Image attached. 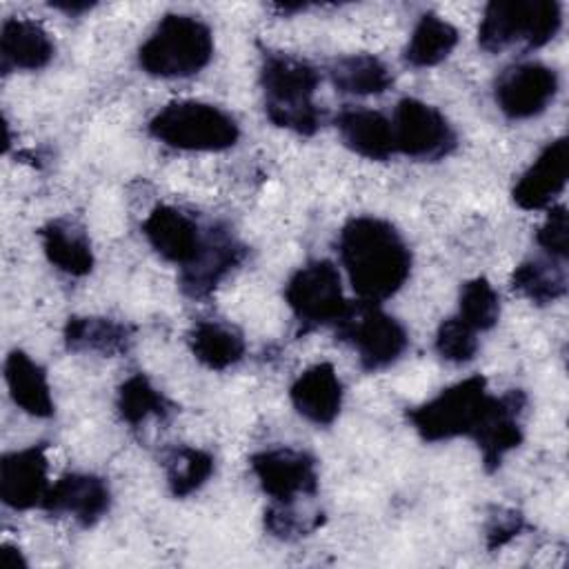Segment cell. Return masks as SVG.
Instances as JSON below:
<instances>
[{"label": "cell", "instance_id": "4", "mask_svg": "<svg viewBox=\"0 0 569 569\" xmlns=\"http://www.w3.org/2000/svg\"><path fill=\"white\" fill-rule=\"evenodd\" d=\"M562 27V7L556 0H493L485 7L478 44L489 53L509 47H545Z\"/></svg>", "mask_w": 569, "mask_h": 569}, {"label": "cell", "instance_id": "3", "mask_svg": "<svg viewBox=\"0 0 569 569\" xmlns=\"http://www.w3.org/2000/svg\"><path fill=\"white\" fill-rule=\"evenodd\" d=\"M213 56L207 22L187 13H167L138 49V64L153 78H189Z\"/></svg>", "mask_w": 569, "mask_h": 569}, {"label": "cell", "instance_id": "19", "mask_svg": "<svg viewBox=\"0 0 569 569\" xmlns=\"http://www.w3.org/2000/svg\"><path fill=\"white\" fill-rule=\"evenodd\" d=\"M53 40L42 24L27 18H9L0 31V67L4 73L38 71L53 58Z\"/></svg>", "mask_w": 569, "mask_h": 569}, {"label": "cell", "instance_id": "34", "mask_svg": "<svg viewBox=\"0 0 569 569\" xmlns=\"http://www.w3.org/2000/svg\"><path fill=\"white\" fill-rule=\"evenodd\" d=\"M51 7L62 9V11H67V13H80V11L91 9L93 4H91V2H51Z\"/></svg>", "mask_w": 569, "mask_h": 569}, {"label": "cell", "instance_id": "23", "mask_svg": "<svg viewBox=\"0 0 569 569\" xmlns=\"http://www.w3.org/2000/svg\"><path fill=\"white\" fill-rule=\"evenodd\" d=\"M191 353L200 365L213 371H224L238 365L244 356L242 333L220 320H200L189 333Z\"/></svg>", "mask_w": 569, "mask_h": 569}, {"label": "cell", "instance_id": "12", "mask_svg": "<svg viewBox=\"0 0 569 569\" xmlns=\"http://www.w3.org/2000/svg\"><path fill=\"white\" fill-rule=\"evenodd\" d=\"M142 233L151 249L167 262L189 267L204 249L207 233L178 207L158 204L142 222Z\"/></svg>", "mask_w": 569, "mask_h": 569}, {"label": "cell", "instance_id": "26", "mask_svg": "<svg viewBox=\"0 0 569 569\" xmlns=\"http://www.w3.org/2000/svg\"><path fill=\"white\" fill-rule=\"evenodd\" d=\"M64 342L71 351H98L111 356L129 347L131 329L111 318L73 316L64 325Z\"/></svg>", "mask_w": 569, "mask_h": 569}, {"label": "cell", "instance_id": "6", "mask_svg": "<svg viewBox=\"0 0 569 569\" xmlns=\"http://www.w3.org/2000/svg\"><path fill=\"white\" fill-rule=\"evenodd\" d=\"M493 396L482 376H469L431 400L407 411L409 422L427 442H442L458 436H473Z\"/></svg>", "mask_w": 569, "mask_h": 569}, {"label": "cell", "instance_id": "29", "mask_svg": "<svg viewBox=\"0 0 569 569\" xmlns=\"http://www.w3.org/2000/svg\"><path fill=\"white\" fill-rule=\"evenodd\" d=\"M456 316L473 331L493 329L500 318V296L493 284L482 276L467 280L460 287Z\"/></svg>", "mask_w": 569, "mask_h": 569}, {"label": "cell", "instance_id": "17", "mask_svg": "<svg viewBox=\"0 0 569 569\" xmlns=\"http://www.w3.org/2000/svg\"><path fill=\"white\" fill-rule=\"evenodd\" d=\"M244 247L222 227L207 229V242L200 256L182 269L180 287L191 298L211 293L218 282L242 260Z\"/></svg>", "mask_w": 569, "mask_h": 569}, {"label": "cell", "instance_id": "27", "mask_svg": "<svg viewBox=\"0 0 569 569\" xmlns=\"http://www.w3.org/2000/svg\"><path fill=\"white\" fill-rule=\"evenodd\" d=\"M511 289L536 305H549L567 293V271L560 260L531 258L511 273Z\"/></svg>", "mask_w": 569, "mask_h": 569}, {"label": "cell", "instance_id": "20", "mask_svg": "<svg viewBox=\"0 0 569 569\" xmlns=\"http://www.w3.org/2000/svg\"><path fill=\"white\" fill-rule=\"evenodd\" d=\"M340 140L367 160H389L396 153L391 120L371 109H345L336 118Z\"/></svg>", "mask_w": 569, "mask_h": 569}, {"label": "cell", "instance_id": "5", "mask_svg": "<svg viewBox=\"0 0 569 569\" xmlns=\"http://www.w3.org/2000/svg\"><path fill=\"white\" fill-rule=\"evenodd\" d=\"M149 133L178 151H224L240 138V127L224 109L200 102L178 100L164 104L149 120Z\"/></svg>", "mask_w": 569, "mask_h": 569}, {"label": "cell", "instance_id": "16", "mask_svg": "<svg viewBox=\"0 0 569 569\" xmlns=\"http://www.w3.org/2000/svg\"><path fill=\"white\" fill-rule=\"evenodd\" d=\"M111 507L109 485L93 473H67L53 482L42 509L53 516H71L82 527L96 525Z\"/></svg>", "mask_w": 569, "mask_h": 569}, {"label": "cell", "instance_id": "10", "mask_svg": "<svg viewBox=\"0 0 569 569\" xmlns=\"http://www.w3.org/2000/svg\"><path fill=\"white\" fill-rule=\"evenodd\" d=\"M251 471L260 489L278 505H293L318 491L316 460L293 447H273L251 456Z\"/></svg>", "mask_w": 569, "mask_h": 569}, {"label": "cell", "instance_id": "18", "mask_svg": "<svg viewBox=\"0 0 569 569\" xmlns=\"http://www.w3.org/2000/svg\"><path fill=\"white\" fill-rule=\"evenodd\" d=\"M293 409L313 425H331L342 409V382L331 362L305 369L289 389Z\"/></svg>", "mask_w": 569, "mask_h": 569}, {"label": "cell", "instance_id": "33", "mask_svg": "<svg viewBox=\"0 0 569 569\" xmlns=\"http://www.w3.org/2000/svg\"><path fill=\"white\" fill-rule=\"evenodd\" d=\"M520 529V516L518 513H509V516H498L493 520V527L489 529V547H502L509 538H513Z\"/></svg>", "mask_w": 569, "mask_h": 569}, {"label": "cell", "instance_id": "28", "mask_svg": "<svg viewBox=\"0 0 569 569\" xmlns=\"http://www.w3.org/2000/svg\"><path fill=\"white\" fill-rule=\"evenodd\" d=\"M167 482L176 498H187L198 491L213 473L216 460L209 451L180 447L167 456Z\"/></svg>", "mask_w": 569, "mask_h": 569}, {"label": "cell", "instance_id": "30", "mask_svg": "<svg viewBox=\"0 0 569 569\" xmlns=\"http://www.w3.org/2000/svg\"><path fill=\"white\" fill-rule=\"evenodd\" d=\"M116 407L120 418L129 425H140L151 416H167L169 411L167 398L142 373H133L120 385Z\"/></svg>", "mask_w": 569, "mask_h": 569}, {"label": "cell", "instance_id": "2", "mask_svg": "<svg viewBox=\"0 0 569 569\" xmlns=\"http://www.w3.org/2000/svg\"><path fill=\"white\" fill-rule=\"evenodd\" d=\"M318 82L320 73L309 62L287 53H267L260 67L267 118L298 136H313L320 127V111L313 102Z\"/></svg>", "mask_w": 569, "mask_h": 569}, {"label": "cell", "instance_id": "13", "mask_svg": "<svg viewBox=\"0 0 569 569\" xmlns=\"http://www.w3.org/2000/svg\"><path fill=\"white\" fill-rule=\"evenodd\" d=\"M49 460L44 445L4 453L0 460V498L11 509L42 507L49 491Z\"/></svg>", "mask_w": 569, "mask_h": 569}, {"label": "cell", "instance_id": "21", "mask_svg": "<svg viewBox=\"0 0 569 569\" xmlns=\"http://www.w3.org/2000/svg\"><path fill=\"white\" fill-rule=\"evenodd\" d=\"M4 380L11 400L29 416L49 418L53 413L51 387L44 369L24 351L13 349L4 360Z\"/></svg>", "mask_w": 569, "mask_h": 569}, {"label": "cell", "instance_id": "24", "mask_svg": "<svg viewBox=\"0 0 569 569\" xmlns=\"http://www.w3.org/2000/svg\"><path fill=\"white\" fill-rule=\"evenodd\" d=\"M458 29L438 13H422L405 47V62L425 69L440 64L458 44Z\"/></svg>", "mask_w": 569, "mask_h": 569}, {"label": "cell", "instance_id": "11", "mask_svg": "<svg viewBox=\"0 0 569 569\" xmlns=\"http://www.w3.org/2000/svg\"><path fill=\"white\" fill-rule=\"evenodd\" d=\"M558 93V73L542 62H520L500 73L493 87L498 109L511 120L540 116Z\"/></svg>", "mask_w": 569, "mask_h": 569}, {"label": "cell", "instance_id": "25", "mask_svg": "<svg viewBox=\"0 0 569 569\" xmlns=\"http://www.w3.org/2000/svg\"><path fill=\"white\" fill-rule=\"evenodd\" d=\"M329 76L340 93L353 96H378L393 82L389 67L371 53H351L338 58L329 67Z\"/></svg>", "mask_w": 569, "mask_h": 569}, {"label": "cell", "instance_id": "22", "mask_svg": "<svg viewBox=\"0 0 569 569\" xmlns=\"http://www.w3.org/2000/svg\"><path fill=\"white\" fill-rule=\"evenodd\" d=\"M38 233L42 240V251L56 269L69 276H87L93 269L89 236L76 222L51 220Z\"/></svg>", "mask_w": 569, "mask_h": 569}, {"label": "cell", "instance_id": "14", "mask_svg": "<svg viewBox=\"0 0 569 569\" xmlns=\"http://www.w3.org/2000/svg\"><path fill=\"white\" fill-rule=\"evenodd\" d=\"M569 176V142L567 138L551 140L529 169L516 182L511 198L525 211L549 207L567 184Z\"/></svg>", "mask_w": 569, "mask_h": 569}, {"label": "cell", "instance_id": "1", "mask_svg": "<svg viewBox=\"0 0 569 569\" xmlns=\"http://www.w3.org/2000/svg\"><path fill=\"white\" fill-rule=\"evenodd\" d=\"M340 262L365 302L391 298L411 273V251L400 231L373 216L351 218L338 236Z\"/></svg>", "mask_w": 569, "mask_h": 569}, {"label": "cell", "instance_id": "31", "mask_svg": "<svg viewBox=\"0 0 569 569\" xmlns=\"http://www.w3.org/2000/svg\"><path fill=\"white\" fill-rule=\"evenodd\" d=\"M478 331L465 325L458 316H451L440 322L436 331V351L449 362H469L478 351Z\"/></svg>", "mask_w": 569, "mask_h": 569}, {"label": "cell", "instance_id": "15", "mask_svg": "<svg viewBox=\"0 0 569 569\" xmlns=\"http://www.w3.org/2000/svg\"><path fill=\"white\" fill-rule=\"evenodd\" d=\"M525 405H527V398L522 391L493 396L480 427L471 436L489 471L500 467L502 458L522 442L520 416L525 411Z\"/></svg>", "mask_w": 569, "mask_h": 569}, {"label": "cell", "instance_id": "8", "mask_svg": "<svg viewBox=\"0 0 569 569\" xmlns=\"http://www.w3.org/2000/svg\"><path fill=\"white\" fill-rule=\"evenodd\" d=\"M284 298L298 322L307 329L338 325L351 305L342 293L338 267L325 258L302 264L289 278Z\"/></svg>", "mask_w": 569, "mask_h": 569}, {"label": "cell", "instance_id": "9", "mask_svg": "<svg viewBox=\"0 0 569 569\" xmlns=\"http://www.w3.org/2000/svg\"><path fill=\"white\" fill-rule=\"evenodd\" d=\"M396 153L416 160H440L449 156L458 140L440 109L418 98H402L391 120Z\"/></svg>", "mask_w": 569, "mask_h": 569}, {"label": "cell", "instance_id": "7", "mask_svg": "<svg viewBox=\"0 0 569 569\" xmlns=\"http://www.w3.org/2000/svg\"><path fill=\"white\" fill-rule=\"evenodd\" d=\"M336 333L342 342H349L356 349L360 365L367 371L393 365L409 345L405 327L376 302L365 300L349 305L345 318L336 325Z\"/></svg>", "mask_w": 569, "mask_h": 569}, {"label": "cell", "instance_id": "32", "mask_svg": "<svg viewBox=\"0 0 569 569\" xmlns=\"http://www.w3.org/2000/svg\"><path fill=\"white\" fill-rule=\"evenodd\" d=\"M567 207L565 204H556L549 209L545 222L540 224L538 233H536V242L549 253V258L565 262L567 260Z\"/></svg>", "mask_w": 569, "mask_h": 569}]
</instances>
